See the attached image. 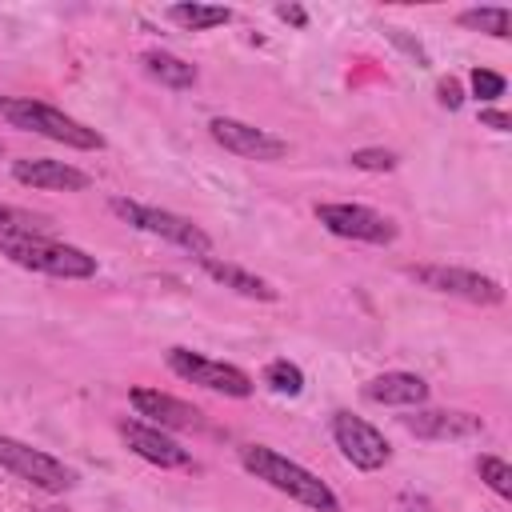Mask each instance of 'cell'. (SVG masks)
I'll use <instances>...</instances> for the list:
<instances>
[{
	"label": "cell",
	"instance_id": "obj_1",
	"mask_svg": "<svg viewBox=\"0 0 512 512\" xmlns=\"http://www.w3.org/2000/svg\"><path fill=\"white\" fill-rule=\"evenodd\" d=\"M240 464H244L256 480H264L268 488L284 492L288 500H296V504H304V508H312V512H340V496H336L312 468L288 460L284 452H276V448H268V444H244V448H240Z\"/></svg>",
	"mask_w": 512,
	"mask_h": 512
},
{
	"label": "cell",
	"instance_id": "obj_2",
	"mask_svg": "<svg viewBox=\"0 0 512 512\" xmlns=\"http://www.w3.org/2000/svg\"><path fill=\"white\" fill-rule=\"evenodd\" d=\"M0 120H8L20 132H36L44 140L80 148V152H100L104 148V136L96 128L80 124L76 116L60 112L56 104H44V100H32V96H0Z\"/></svg>",
	"mask_w": 512,
	"mask_h": 512
},
{
	"label": "cell",
	"instance_id": "obj_3",
	"mask_svg": "<svg viewBox=\"0 0 512 512\" xmlns=\"http://www.w3.org/2000/svg\"><path fill=\"white\" fill-rule=\"evenodd\" d=\"M0 252L40 276H56V280H88L96 276V256H88L76 244L52 240V236H0Z\"/></svg>",
	"mask_w": 512,
	"mask_h": 512
},
{
	"label": "cell",
	"instance_id": "obj_4",
	"mask_svg": "<svg viewBox=\"0 0 512 512\" xmlns=\"http://www.w3.org/2000/svg\"><path fill=\"white\" fill-rule=\"evenodd\" d=\"M108 208H112L124 224H132V228H140V232H148V236H160V240H168V244H176V248H184V252H192V256H200V260L212 256V236H208L196 220H188V216H180V212L152 208V204H140V200H124V196H112Z\"/></svg>",
	"mask_w": 512,
	"mask_h": 512
},
{
	"label": "cell",
	"instance_id": "obj_5",
	"mask_svg": "<svg viewBox=\"0 0 512 512\" xmlns=\"http://www.w3.org/2000/svg\"><path fill=\"white\" fill-rule=\"evenodd\" d=\"M0 468L12 472L16 480L40 488V492H52V496L76 488V472L64 460H56L52 452L32 448V444H24L16 436H0Z\"/></svg>",
	"mask_w": 512,
	"mask_h": 512
},
{
	"label": "cell",
	"instance_id": "obj_6",
	"mask_svg": "<svg viewBox=\"0 0 512 512\" xmlns=\"http://www.w3.org/2000/svg\"><path fill=\"white\" fill-rule=\"evenodd\" d=\"M164 360H168V368L180 376V380H188V384H200V388H208V392H220V396H232V400H244V396H252V376L244 372V368H236V364H224V360H212V356H204V352H192V348H168L164 352Z\"/></svg>",
	"mask_w": 512,
	"mask_h": 512
},
{
	"label": "cell",
	"instance_id": "obj_7",
	"mask_svg": "<svg viewBox=\"0 0 512 512\" xmlns=\"http://www.w3.org/2000/svg\"><path fill=\"white\" fill-rule=\"evenodd\" d=\"M408 276L420 280V284L432 288V292L460 296V300H468V304H500V300H504L500 280H492V276H484V272H472V268H456V264H412Z\"/></svg>",
	"mask_w": 512,
	"mask_h": 512
},
{
	"label": "cell",
	"instance_id": "obj_8",
	"mask_svg": "<svg viewBox=\"0 0 512 512\" xmlns=\"http://www.w3.org/2000/svg\"><path fill=\"white\" fill-rule=\"evenodd\" d=\"M332 440L344 452V460L360 472H376L392 460V444L384 440V432L376 424H368L364 416L352 412H332Z\"/></svg>",
	"mask_w": 512,
	"mask_h": 512
},
{
	"label": "cell",
	"instance_id": "obj_9",
	"mask_svg": "<svg viewBox=\"0 0 512 512\" xmlns=\"http://www.w3.org/2000/svg\"><path fill=\"white\" fill-rule=\"evenodd\" d=\"M316 220L344 240H360V244H392L396 240V224L392 216L368 208V204H316Z\"/></svg>",
	"mask_w": 512,
	"mask_h": 512
},
{
	"label": "cell",
	"instance_id": "obj_10",
	"mask_svg": "<svg viewBox=\"0 0 512 512\" xmlns=\"http://www.w3.org/2000/svg\"><path fill=\"white\" fill-rule=\"evenodd\" d=\"M208 136L224 152L244 156V160H280V156H288V140L272 136L268 128H256L248 120H236V116H212L208 120Z\"/></svg>",
	"mask_w": 512,
	"mask_h": 512
},
{
	"label": "cell",
	"instance_id": "obj_11",
	"mask_svg": "<svg viewBox=\"0 0 512 512\" xmlns=\"http://www.w3.org/2000/svg\"><path fill=\"white\" fill-rule=\"evenodd\" d=\"M404 428L416 440H480L488 432V424L476 412H460V408H416L412 416H404Z\"/></svg>",
	"mask_w": 512,
	"mask_h": 512
},
{
	"label": "cell",
	"instance_id": "obj_12",
	"mask_svg": "<svg viewBox=\"0 0 512 512\" xmlns=\"http://www.w3.org/2000/svg\"><path fill=\"white\" fill-rule=\"evenodd\" d=\"M128 404L136 408V420L164 428V432H184V428H204V412L188 400H176L160 388H132Z\"/></svg>",
	"mask_w": 512,
	"mask_h": 512
},
{
	"label": "cell",
	"instance_id": "obj_13",
	"mask_svg": "<svg viewBox=\"0 0 512 512\" xmlns=\"http://www.w3.org/2000/svg\"><path fill=\"white\" fill-rule=\"evenodd\" d=\"M120 436H124V444H128L140 460H148V464H156V468H192V452L180 448L164 428H152V424H144V420H124V424H120Z\"/></svg>",
	"mask_w": 512,
	"mask_h": 512
},
{
	"label": "cell",
	"instance_id": "obj_14",
	"mask_svg": "<svg viewBox=\"0 0 512 512\" xmlns=\"http://www.w3.org/2000/svg\"><path fill=\"white\" fill-rule=\"evenodd\" d=\"M12 176L24 184V188H36V192H84L92 180L88 172L64 164V160H44V156H24V160H12Z\"/></svg>",
	"mask_w": 512,
	"mask_h": 512
},
{
	"label": "cell",
	"instance_id": "obj_15",
	"mask_svg": "<svg viewBox=\"0 0 512 512\" xmlns=\"http://www.w3.org/2000/svg\"><path fill=\"white\" fill-rule=\"evenodd\" d=\"M364 396L384 408H420L428 400V384L416 372H380L364 384Z\"/></svg>",
	"mask_w": 512,
	"mask_h": 512
},
{
	"label": "cell",
	"instance_id": "obj_16",
	"mask_svg": "<svg viewBox=\"0 0 512 512\" xmlns=\"http://www.w3.org/2000/svg\"><path fill=\"white\" fill-rule=\"evenodd\" d=\"M200 268L216 280V284H224V288H232V292H240V296H248V300H276L280 292L264 280V276H256V272H248V268H240V264H228V260H216V256H204L200 260Z\"/></svg>",
	"mask_w": 512,
	"mask_h": 512
},
{
	"label": "cell",
	"instance_id": "obj_17",
	"mask_svg": "<svg viewBox=\"0 0 512 512\" xmlns=\"http://www.w3.org/2000/svg\"><path fill=\"white\" fill-rule=\"evenodd\" d=\"M140 64H144V72H148L152 80H160V84L172 88V92L196 88V80H200V72H196L188 60H180V56H172V52H160V48H148V52L140 56Z\"/></svg>",
	"mask_w": 512,
	"mask_h": 512
},
{
	"label": "cell",
	"instance_id": "obj_18",
	"mask_svg": "<svg viewBox=\"0 0 512 512\" xmlns=\"http://www.w3.org/2000/svg\"><path fill=\"white\" fill-rule=\"evenodd\" d=\"M168 20L188 28V32H204V28H220L232 20V8H220V4H172L168 8Z\"/></svg>",
	"mask_w": 512,
	"mask_h": 512
},
{
	"label": "cell",
	"instance_id": "obj_19",
	"mask_svg": "<svg viewBox=\"0 0 512 512\" xmlns=\"http://www.w3.org/2000/svg\"><path fill=\"white\" fill-rule=\"evenodd\" d=\"M48 216L0 200V236H48Z\"/></svg>",
	"mask_w": 512,
	"mask_h": 512
},
{
	"label": "cell",
	"instance_id": "obj_20",
	"mask_svg": "<svg viewBox=\"0 0 512 512\" xmlns=\"http://www.w3.org/2000/svg\"><path fill=\"white\" fill-rule=\"evenodd\" d=\"M460 24L472 28V32H488V36H496V40H508L512 16H508V8H464V12H460Z\"/></svg>",
	"mask_w": 512,
	"mask_h": 512
},
{
	"label": "cell",
	"instance_id": "obj_21",
	"mask_svg": "<svg viewBox=\"0 0 512 512\" xmlns=\"http://www.w3.org/2000/svg\"><path fill=\"white\" fill-rule=\"evenodd\" d=\"M264 384H268L272 392H280V396H300V392H304V372H300V364H292V360H272V364L264 368Z\"/></svg>",
	"mask_w": 512,
	"mask_h": 512
},
{
	"label": "cell",
	"instance_id": "obj_22",
	"mask_svg": "<svg viewBox=\"0 0 512 512\" xmlns=\"http://www.w3.org/2000/svg\"><path fill=\"white\" fill-rule=\"evenodd\" d=\"M476 472H480V480H484L500 500H512V464H508V460H500V456H480V460H476Z\"/></svg>",
	"mask_w": 512,
	"mask_h": 512
},
{
	"label": "cell",
	"instance_id": "obj_23",
	"mask_svg": "<svg viewBox=\"0 0 512 512\" xmlns=\"http://www.w3.org/2000/svg\"><path fill=\"white\" fill-rule=\"evenodd\" d=\"M468 88H472V96L476 100H496V96H504V88H508V80L500 76V72H492V68H472L468 72Z\"/></svg>",
	"mask_w": 512,
	"mask_h": 512
},
{
	"label": "cell",
	"instance_id": "obj_24",
	"mask_svg": "<svg viewBox=\"0 0 512 512\" xmlns=\"http://www.w3.org/2000/svg\"><path fill=\"white\" fill-rule=\"evenodd\" d=\"M348 160L360 172H392L396 168V152L392 148H356Z\"/></svg>",
	"mask_w": 512,
	"mask_h": 512
},
{
	"label": "cell",
	"instance_id": "obj_25",
	"mask_svg": "<svg viewBox=\"0 0 512 512\" xmlns=\"http://www.w3.org/2000/svg\"><path fill=\"white\" fill-rule=\"evenodd\" d=\"M436 100H440L448 112H456V108L464 104V88H460V80H452V76L440 80V84H436Z\"/></svg>",
	"mask_w": 512,
	"mask_h": 512
},
{
	"label": "cell",
	"instance_id": "obj_26",
	"mask_svg": "<svg viewBox=\"0 0 512 512\" xmlns=\"http://www.w3.org/2000/svg\"><path fill=\"white\" fill-rule=\"evenodd\" d=\"M480 124H488L492 132H508V128H512L508 112H496V108H484V112H480Z\"/></svg>",
	"mask_w": 512,
	"mask_h": 512
},
{
	"label": "cell",
	"instance_id": "obj_27",
	"mask_svg": "<svg viewBox=\"0 0 512 512\" xmlns=\"http://www.w3.org/2000/svg\"><path fill=\"white\" fill-rule=\"evenodd\" d=\"M276 16H280V20H288V24H296V28H304V24H308V12H304L300 4H280V8H276Z\"/></svg>",
	"mask_w": 512,
	"mask_h": 512
},
{
	"label": "cell",
	"instance_id": "obj_28",
	"mask_svg": "<svg viewBox=\"0 0 512 512\" xmlns=\"http://www.w3.org/2000/svg\"><path fill=\"white\" fill-rule=\"evenodd\" d=\"M412 512H428V508H412Z\"/></svg>",
	"mask_w": 512,
	"mask_h": 512
},
{
	"label": "cell",
	"instance_id": "obj_29",
	"mask_svg": "<svg viewBox=\"0 0 512 512\" xmlns=\"http://www.w3.org/2000/svg\"><path fill=\"white\" fill-rule=\"evenodd\" d=\"M0 156H4V144H0Z\"/></svg>",
	"mask_w": 512,
	"mask_h": 512
}]
</instances>
